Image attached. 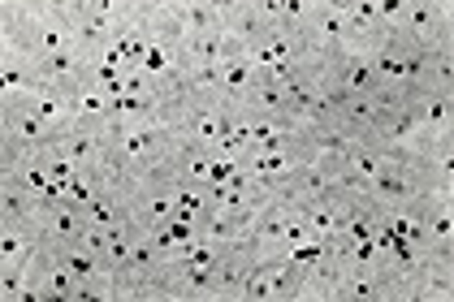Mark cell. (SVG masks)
Instances as JSON below:
<instances>
[{
    "label": "cell",
    "instance_id": "cell-1",
    "mask_svg": "<svg viewBox=\"0 0 454 302\" xmlns=\"http://www.w3.org/2000/svg\"><path fill=\"white\" fill-rule=\"evenodd\" d=\"M105 151L126 182H139L152 168L169 165L174 126L169 121H126V117H113V126L105 135Z\"/></svg>",
    "mask_w": 454,
    "mask_h": 302
},
{
    "label": "cell",
    "instance_id": "cell-2",
    "mask_svg": "<svg viewBox=\"0 0 454 302\" xmlns=\"http://www.w3.org/2000/svg\"><path fill=\"white\" fill-rule=\"evenodd\" d=\"M27 48L39 57L78 48L74 39V22L66 13V0H27Z\"/></svg>",
    "mask_w": 454,
    "mask_h": 302
},
{
    "label": "cell",
    "instance_id": "cell-3",
    "mask_svg": "<svg viewBox=\"0 0 454 302\" xmlns=\"http://www.w3.org/2000/svg\"><path fill=\"white\" fill-rule=\"evenodd\" d=\"M398 39L419 52L454 43V4L450 0H407V18H403Z\"/></svg>",
    "mask_w": 454,
    "mask_h": 302
},
{
    "label": "cell",
    "instance_id": "cell-4",
    "mask_svg": "<svg viewBox=\"0 0 454 302\" xmlns=\"http://www.w3.org/2000/svg\"><path fill=\"white\" fill-rule=\"evenodd\" d=\"M364 199L372 203L377 212H403L411 203L424 199V173H419V160H385V168L368 182Z\"/></svg>",
    "mask_w": 454,
    "mask_h": 302
},
{
    "label": "cell",
    "instance_id": "cell-5",
    "mask_svg": "<svg viewBox=\"0 0 454 302\" xmlns=\"http://www.w3.org/2000/svg\"><path fill=\"white\" fill-rule=\"evenodd\" d=\"M303 39H308V48H312L316 57H325V61L355 52L338 0H308L303 4Z\"/></svg>",
    "mask_w": 454,
    "mask_h": 302
},
{
    "label": "cell",
    "instance_id": "cell-6",
    "mask_svg": "<svg viewBox=\"0 0 454 302\" xmlns=\"http://www.w3.org/2000/svg\"><path fill=\"white\" fill-rule=\"evenodd\" d=\"M61 143V126L43 121L27 108H0V147H27V151H48Z\"/></svg>",
    "mask_w": 454,
    "mask_h": 302
},
{
    "label": "cell",
    "instance_id": "cell-7",
    "mask_svg": "<svg viewBox=\"0 0 454 302\" xmlns=\"http://www.w3.org/2000/svg\"><path fill=\"white\" fill-rule=\"evenodd\" d=\"M165 285H169V302H216V264L169 259Z\"/></svg>",
    "mask_w": 454,
    "mask_h": 302
},
{
    "label": "cell",
    "instance_id": "cell-8",
    "mask_svg": "<svg viewBox=\"0 0 454 302\" xmlns=\"http://www.w3.org/2000/svg\"><path fill=\"white\" fill-rule=\"evenodd\" d=\"M264 31H269V27H264L260 0H221V35H225L239 52L260 48Z\"/></svg>",
    "mask_w": 454,
    "mask_h": 302
},
{
    "label": "cell",
    "instance_id": "cell-9",
    "mask_svg": "<svg viewBox=\"0 0 454 302\" xmlns=\"http://www.w3.org/2000/svg\"><path fill=\"white\" fill-rule=\"evenodd\" d=\"M407 112L424 126L428 138H450L454 135V91H442V87H424L407 100Z\"/></svg>",
    "mask_w": 454,
    "mask_h": 302
},
{
    "label": "cell",
    "instance_id": "cell-10",
    "mask_svg": "<svg viewBox=\"0 0 454 302\" xmlns=\"http://www.w3.org/2000/svg\"><path fill=\"white\" fill-rule=\"evenodd\" d=\"M454 298V251H428L411 285V302H450Z\"/></svg>",
    "mask_w": 454,
    "mask_h": 302
},
{
    "label": "cell",
    "instance_id": "cell-11",
    "mask_svg": "<svg viewBox=\"0 0 454 302\" xmlns=\"http://www.w3.org/2000/svg\"><path fill=\"white\" fill-rule=\"evenodd\" d=\"M342 272H347V255H342V251H338L333 242H325L320 259H316L312 268L303 272V285H299V302H333V290H338Z\"/></svg>",
    "mask_w": 454,
    "mask_h": 302
},
{
    "label": "cell",
    "instance_id": "cell-12",
    "mask_svg": "<svg viewBox=\"0 0 454 302\" xmlns=\"http://www.w3.org/2000/svg\"><path fill=\"white\" fill-rule=\"evenodd\" d=\"M35 82H39L35 52H31L27 43H18V48H0V104L22 100Z\"/></svg>",
    "mask_w": 454,
    "mask_h": 302
},
{
    "label": "cell",
    "instance_id": "cell-13",
    "mask_svg": "<svg viewBox=\"0 0 454 302\" xmlns=\"http://www.w3.org/2000/svg\"><path fill=\"white\" fill-rule=\"evenodd\" d=\"M0 108H27V112H35V117H43V121H52V126H74V91H57V87H43V82H35L22 100L13 104H0Z\"/></svg>",
    "mask_w": 454,
    "mask_h": 302
},
{
    "label": "cell",
    "instance_id": "cell-14",
    "mask_svg": "<svg viewBox=\"0 0 454 302\" xmlns=\"http://www.w3.org/2000/svg\"><path fill=\"white\" fill-rule=\"evenodd\" d=\"M87 52L82 48H66V52H52V57H39L35 74L43 87H57V91H74L82 78H87Z\"/></svg>",
    "mask_w": 454,
    "mask_h": 302
},
{
    "label": "cell",
    "instance_id": "cell-15",
    "mask_svg": "<svg viewBox=\"0 0 454 302\" xmlns=\"http://www.w3.org/2000/svg\"><path fill=\"white\" fill-rule=\"evenodd\" d=\"M243 108L251 117H290V100H286V87H281L278 78H269V74H260V82L247 91ZM294 121V117H290Z\"/></svg>",
    "mask_w": 454,
    "mask_h": 302
},
{
    "label": "cell",
    "instance_id": "cell-16",
    "mask_svg": "<svg viewBox=\"0 0 454 302\" xmlns=\"http://www.w3.org/2000/svg\"><path fill=\"white\" fill-rule=\"evenodd\" d=\"M39 195L18 182H0V225H35Z\"/></svg>",
    "mask_w": 454,
    "mask_h": 302
},
{
    "label": "cell",
    "instance_id": "cell-17",
    "mask_svg": "<svg viewBox=\"0 0 454 302\" xmlns=\"http://www.w3.org/2000/svg\"><path fill=\"white\" fill-rule=\"evenodd\" d=\"M333 302H385L381 290V272L377 268H347L338 290H333Z\"/></svg>",
    "mask_w": 454,
    "mask_h": 302
},
{
    "label": "cell",
    "instance_id": "cell-18",
    "mask_svg": "<svg viewBox=\"0 0 454 302\" xmlns=\"http://www.w3.org/2000/svg\"><path fill=\"white\" fill-rule=\"evenodd\" d=\"M57 147H61V156H66L78 173L91 165V160H100V156H105V138L96 135V130H82V126H66Z\"/></svg>",
    "mask_w": 454,
    "mask_h": 302
},
{
    "label": "cell",
    "instance_id": "cell-19",
    "mask_svg": "<svg viewBox=\"0 0 454 302\" xmlns=\"http://www.w3.org/2000/svg\"><path fill=\"white\" fill-rule=\"evenodd\" d=\"M82 212H87V225H100V229H108V225H117V221H126V216H130V195L100 190V195L87 203Z\"/></svg>",
    "mask_w": 454,
    "mask_h": 302
},
{
    "label": "cell",
    "instance_id": "cell-20",
    "mask_svg": "<svg viewBox=\"0 0 454 302\" xmlns=\"http://www.w3.org/2000/svg\"><path fill=\"white\" fill-rule=\"evenodd\" d=\"M0 298L31 302V268H4V264H0Z\"/></svg>",
    "mask_w": 454,
    "mask_h": 302
}]
</instances>
